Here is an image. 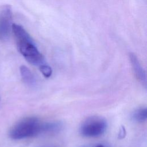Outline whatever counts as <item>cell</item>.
Returning <instances> with one entry per match:
<instances>
[{"instance_id":"cell-1","label":"cell","mask_w":147,"mask_h":147,"mask_svg":"<svg viewBox=\"0 0 147 147\" xmlns=\"http://www.w3.org/2000/svg\"><path fill=\"white\" fill-rule=\"evenodd\" d=\"M11 30L13 32L18 51L30 64L40 66L44 64L42 55L36 47L33 40L24 28L16 24H13Z\"/></svg>"},{"instance_id":"cell-2","label":"cell","mask_w":147,"mask_h":147,"mask_svg":"<svg viewBox=\"0 0 147 147\" xmlns=\"http://www.w3.org/2000/svg\"><path fill=\"white\" fill-rule=\"evenodd\" d=\"M44 122L36 117H26L17 122L11 129L9 136L13 140H21L43 134Z\"/></svg>"},{"instance_id":"cell-3","label":"cell","mask_w":147,"mask_h":147,"mask_svg":"<svg viewBox=\"0 0 147 147\" xmlns=\"http://www.w3.org/2000/svg\"><path fill=\"white\" fill-rule=\"evenodd\" d=\"M107 126L106 119L98 116L86 118L80 126V134L86 137H97L105 133Z\"/></svg>"},{"instance_id":"cell-4","label":"cell","mask_w":147,"mask_h":147,"mask_svg":"<svg viewBox=\"0 0 147 147\" xmlns=\"http://www.w3.org/2000/svg\"><path fill=\"white\" fill-rule=\"evenodd\" d=\"M12 12L11 7L6 5L1 7L0 9V38L6 39L11 29Z\"/></svg>"},{"instance_id":"cell-5","label":"cell","mask_w":147,"mask_h":147,"mask_svg":"<svg viewBox=\"0 0 147 147\" xmlns=\"http://www.w3.org/2000/svg\"><path fill=\"white\" fill-rule=\"evenodd\" d=\"M130 60L131 61V64L134 71V72L137 77V79L144 84V86H146V76L145 70L144 69L143 67L141 66V64L140 63L136 55L133 53H130L129 55Z\"/></svg>"},{"instance_id":"cell-6","label":"cell","mask_w":147,"mask_h":147,"mask_svg":"<svg viewBox=\"0 0 147 147\" xmlns=\"http://www.w3.org/2000/svg\"><path fill=\"white\" fill-rule=\"evenodd\" d=\"M20 73H21V77L22 78L23 81L27 85L32 86L35 84V83H36L35 78L28 68H27L25 65L21 66Z\"/></svg>"},{"instance_id":"cell-7","label":"cell","mask_w":147,"mask_h":147,"mask_svg":"<svg viewBox=\"0 0 147 147\" xmlns=\"http://www.w3.org/2000/svg\"><path fill=\"white\" fill-rule=\"evenodd\" d=\"M133 121L142 123L146 121L147 118V110L146 108H140L135 110L131 115Z\"/></svg>"},{"instance_id":"cell-8","label":"cell","mask_w":147,"mask_h":147,"mask_svg":"<svg viewBox=\"0 0 147 147\" xmlns=\"http://www.w3.org/2000/svg\"><path fill=\"white\" fill-rule=\"evenodd\" d=\"M40 70L42 75L46 78L50 77L52 73V68L49 65L45 64L40 66Z\"/></svg>"},{"instance_id":"cell-9","label":"cell","mask_w":147,"mask_h":147,"mask_svg":"<svg viewBox=\"0 0 147 147\" xmlns=\"http://www.w3.org/2000/svg\"><path fill=\"white\" fill-rule=\"evenodd\" d=\"M40 147H55V146H41Z\"/></svg>"},{"instance_id":"cell-10","label":"cell","mask_w":147,"mask_h":147,"mask_svg":"<svg viewBox=\"0 0 147 147\" xmlns=\"http://www.w3.org/2000/svg\"><path fill=\"white\" fill-rule=\"evenodd\" d=\"M97 147H106V146H103V145H99V146H98Z\"/></svg>"}]
</instances>
